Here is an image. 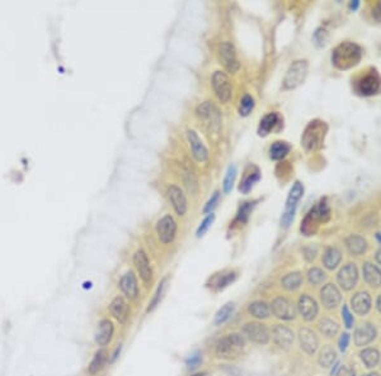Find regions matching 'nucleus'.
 <instances>
[{
	"label": "nucleus",
	"mask_w": 381,
	"mask_h": 376,
	"mask_svg": "<svg viewBox=\"0 0 381 376\" xmlns=\"http://www.w3.org/2000/svg\"><path fill=\"white\" fill-rule=\"evenodd\" d=\"M215 220V214L214 213H210V214H207V217L205 218L204 220L201 222V224H199V227L197 228V237H202V236L205 235V233L209 231V228L211 227V224L214 223Z\"/></svg>",
	"instance_id": "46"
},
{
	"label": "nucleus",
	"mask_w": 381,
	"mask_h": 376,
	"mask_svg": "<svg viewBox=\"0 0 381 376\" xmlns=\"http://www.w3.org/2000/svg\"><path fill=\"white\" fill-rule=\"evenodd\" d=\"M211 85L214 89L215 95L217 96L220 103L227 104L233 96V85L229 76L222 71H215L211 79Z\"/></svg>",
	"instance_id": "9"
},
{
	"label": "nucleus",
	"mask_w": 381,
	"mask_h": 376,
	"mask_svg": "<svg viewBox=\"0 0 381 376\" xmlns=\"http://www.w3.org/2000/svg\"><path fill=\"white\" fill-rule=\"evenodd\" d=\"M376 337V328L371 323H364L354 332V343L357 346H366Z\"/></svg>",
	"instance_id": "25"
},
{
	"label": "nucleus",
	"mask_w": 381,
	"mask_h": 376,
	"mask_svg": "<svg viewBox=\"0 0 381 376\" xmlns=\"http://www.w3.org/2000/svg\"><path fill=\"white\" fill-rule=\"evenodd\" d=\"M348 343H349V335L348 333H343L342 336H341L340 338V349L342 352H344L347 349V347H348Z\"/></svg>",
	"instance_id": "50"
},
{
	"label": "nucleus",
	"mask_w": 381,
	"mask_h": 376,
	"mask_svg": "<svg viewBox=\"0 0 381 376\" xmlns=\"http://www.w3.org/2000/svg\"><path fill=\"white\" fill-rule=\"evenodd\" d=\"M298 309L301 317H303L306 322L314 320L315 318H317L318 312H319V307H318L317 300H315L312 296L307 295V294H303V295L299 298Z\"/></svg>",
	"instance_id": "17"
},
{
	"label": "nucleus",
	"mask_w": 381,
	"mask_h": 376,
	"mask_svg": "<svg viewBox=\"0 0 381 376\" xmlns=\"http://www.w3.org/2000/svg\"><path fill=\"white\" fill-rule=\"evenodd\" d=\"M299 342H300V348L307 355H314L319 347L318 336L315 335L314 331L306 327L299 331Z\"/></svg>",
	"instance_id": "23"
},
{
	"label": "nucleus",
	"mask_w": 381,
	"mask_h": 376,
	"mask_svg": "<svg viewBox=\"0 0 381 376\" xmlns=\"http://www.w3.org/2000/svg\"><path fill=\"white\" fill-rule=\"evenodd\" d=\"M167 196L174 212L181 217H183L188 210V203L185 191L178 185H169L167 189Z\"/></svg>",
	"instance_id": "14"
},
{
	"label": "nucleus",
	"mask_w": 381,
	"mask_h": 376,
	"mask_svg": "<svg viewBox=\"0 0 381 376\" xmlns=\"http://www.w3.org/2000/svg\"><path fill=\"white\" fill-rule=\"evenodd\" d=\"M202 364V354L199 351L193 352L186 359V366L188 370H194Z\"/></svg>",
	"instance_id": "47"
},
{
	"label": "nucleus",
	"mask_w": 381,
	"mask_h": 376,
	"mask_svg": "<svg viewBox=\"0 0 381 376\" xmlns=\"http://www.w3.org/2000/svg\"><path fill=\"white\" fill-rule=\"evenodd\" d=\"M325 132H327V126L322 120H312L309 123V126L305 130L303 138H301V144L306 149H317L322 146L324 141Z\"/></svg>",
	"instance_id": "5"
},
{
	"label": "nucleus",
	"mask_w": 381,
	"mask_h": 376,
	"mask_svg": "<svg viewBox=\"0 0 381 376\" xmlns=\"http://www.w3.org/2000/svg\"><path fill=\"white\" fill-rule=\"evenodd\" d=\"M236 278H238V272L234 271V270L222 272L221 275L215 276V278L212 279V283H214L212 286H215L216 290H224L225 288H228L229 285H231V284L236 280Z\"/></svg>",
	"instance_id": "36"
},
{
	"label": "nucleus",
	"mask_w": 381,
	"mask_h": 376,
	"mask_svg": "<svg viewBox=\"0 0 381 376\" xmlns=\"http://www.w3.org/2000/svg\"><path fill=\"white\" fill-rule=\"evenodd\" d=\"M325 280V273L319 267H311L307 271V281L311 285H320Z\"/></svg>",
	"instance_id": "45"
},
{
	"label": "nucleus",
	"mask_w": 381,
	"mask_h": 376,
	"mask_svg": "<svg viewBox=\"0 0 381 376\" xmlns=\"http://www.w3.org/2000/svg\"><path fill=\"white\" fill-rule=\"evenodd\" d=\"M109 312H111L112 317L115 318L117 322H120L121 324H125L127 323L128 318H130V306L126 302V299L123 296L117 295L114 300L109 304Z\"/></svg>",
	"instance_id": "20"
},
{
	"label": "nucleus",
	"mask_w": 381,
	"mask_h": 376,
	"mask_svg": "<svg viewBox=\"0 0 381 376\" xmlns=\"http://www.w3.org/2000/svg\"><path fill=\"white\" fill-rule=\"evenodd\" d=\"M191 376H210V375H209V372H206V371H199V372H196V374H193Z\"/></svg>",
	"instance_id": "55"
},
{
	"label": "nucleus",
	"mask_w": 381,
	"mask_h": 376,
	"mask_svg": "<svg viewBox=\"0 0 381 376\" xmlns=\"http://www.w3.org/2000/svg\"><path fill=\"white\" fill-rule=\"evenodd\" d=\"M133 265L140 275L141 280L145 284H150L152 279V269L148 255L143 249H138L133 255Z\"/></svg>",
	"instance_id": "16"
},
{
	"label": "nucleus",
	"mask_w": 381,
	"mask_h": 376,
	"mask_svg": "<svg viewBox=\"0 0 381 376\" xmlns=\"http://www.w3.org/2000/svg\"><path fill=\"white\" fill-rule=\"evenodd\" d=\"M375 257H376V261L379 262V264L381 265V248L379 249V251L376 252V256H375Z\"/></svg>",
	"instance_id": "56"
},
{
	"label": "nucleus",
	"mask_w": 381,
	"mask_h": 376,
	"mask_svg": "<svg viewBox=\"0 0 381 376\" xmlns=\"http://www.w3.org/2000/svg\"><path fill=\"white\" fill-rule=\"evenodd\" d=\"M235 178H236V166L235 165H230V166L228 167L227 173H225L224 181H222V190H224V193H227V194L230 193L231 189H233Z\"/></svg>",
	"instance_id": "44"
},
{
	"label": "nucleus",
	"mask_w": 381,
	"mask_h": 376,
	"mask_svg": "<svg viewBox=\"0 0 381 376\" xmlns=\"http://www.w3.org/2000/svg\"><path fill=\"white\" fill-rule=\"evenodd\" d=\"M303 281V273L299 271H294L286 273V275L281 279V285H282V288L285 289V290L295 291L300 288Z\"/></svg>",
	"instance_id": "32"
},
{
	"label": "nucleus",
	"mask_w": 381,
	"mask_h": 376,
	"mask_svg": "<svg viewBox=\"0 0 381 376\" xmlns=\"http://www.w3.org/2000/svg\"><path fill=\"white\" fill-rule=\"evenodd\" d=\"M121 291L123 293V295L126 296L130 300H135L139 296V285H138V279L133 271H127L125 275H122L120 283H118Z\"/></svg>",
	"instance_id": "19"
},
{
	"label": "nucleus",
	"mask_w": 381,
	"mask_h": 376,
	"mask_svg": "<svg viewBox=\"0 0 381 376\" xmlns=\"http://www.w3.org/2000/svg\"><path fill=\"white\" fill-rule=\"evenodd\" d=\"M253 108H254V99L252 98L249 94L243 95V98H241L240 102H239V107H238L239 114H240L241 117H246V115L251 114Z\"/></svg>",
	"instance_id": "43"
},
{
	"label": "nucleus",
	"mask_w": 381,
	"mask_h": 376,
	"mask_svg": "<svg viewBox=\"0 0 381 376\" xmlns=\"http://www.w3.org/2000/svg\"><path fill=\"white\" fill-rule=\"evenodd\" d=\"M256 203L257 202H244V203L240 205V208H239L238 214H236L235 219H234V224H245V223L248 222L249 217H251L252 210L256 207Z\"/></svg>",
	"instance_id": "38"
},
{
	"label": "nucleus",
	"mask_w": 381,
	"mask_h": 376,
	"mask_svg": "<svg viewBox=\"0 0 381 376\" xmlns=\"http://www.w3.org/2000/svg\"><path fill=\"white\" fill-rule=\"evenodd\" d=\"M107 361H108V351H107L106 348H99L98 351L94 354L93 359H92L91 364H89L88 366L89 375L94 376L98 374V372L103 369Z\"/></svg>",
	"instance_id": "28"
},
{
	"label": "nucleus",
	"mask_w": 381,
	"mask_h": 376,
	"mask_svg": "<svg viewBox=\"0 0 381 376\" xmlns=\"http://www.w3.org/2000/svg\"><path fill=\"white\" fill-rule=\"evenodd\" d=\"M217 57L220 64L230 73H236L240 68V64L236 57V51L230 42H222L217 48Z\"/></svg>",
	"instance_id": "10"
},
{
	"label": "nucleus",
	"mask_w": 381,
	"mask_h": 376,
	"mask_svg": "<svg viewBox=\"0 0 381 376\" xmlns=\"http://www.w3.org/2000/svg\"><path fill=\"white\" fill-rule=\"evenodd\" d=\"M381 89V79L376 71H371L370 73L361 78V80L357 83V91L362 95H374L379 93Z\"/></svg>",
	"instance_id": "15"
},
{
	"label": "nucleus",
	"mask_w": 381,
	"mask_h": 376,
	"mask_svg": "<svg viewBox=\"0 0 381 376\" xmlns=\"http://www.w3.org/2000/svg\"><path fill=\"white\" fill-rule=\"evenodd\" d=\"M342 260L341 251L335 247H328L323 255V264L328 270H334Z\"/></svg>",
	"instance_id": "33"
},
{
	"label": "nucleus",
	"mask_w": 381,
	"mask_h": 376,
	"mask_svg": "<svg viewBox=\"0 0 381 376\" xmlns=\"http://www.w3.org/2000/svg\"><path fill=\"white\" fill-rule=\"evenodd\" d=\"M358 5H360L358 0H354V2H352L351 4H349V8H351V9H353V10H356L357 8H358Z\"/></svg>",
	"instance_id": "54"
},
{
	"label": "nucleus",
	"mask_w": 381,
	"mask_h": 376,
	"mask_svg": "<svg viewBox=\"0 0 381 376\" xmlns=\"http://www.w3.org/2000/svg\"><path fill=\"white\" fill-rule=\"evenodd\" d=\"M351 306L353 308L354 313L365 315L366 313H369L370 308H371V298L367 293H357L351 299Z\"/></svg>",
	"instance_id": "27"
},
{
	"label": "nucleus",
	"mask_w": 381,
	"mask_h": 376,
	"mask_svg": "<svg viewBox=\"0 0 381 376\" xmlns=\"http://www.w3.org/2000/svg\"><path fill=\"white\" fill-rule=\"evenodd\" d=\"M318 328L325 337H333L340 330V325L334 320L329 319V318H323L319 322V324H318Z\"/></svg>",
	"instance_id": "40"
},
{
	"label": "nucleus",
	"mask_w": 381,
	"mask_h": 376,
	"mask_svg": "<svg viewBox=\"0 0 381 376\" xmlns=\"http://www.w3.org/2000/svg\"><path fill=\"white\" fill-rule=\"evenodd\" d=\"M306 75L307 61H305V60H298V61L293 62L290 65V67H288V70L286 71L285 78H283V89L285 90H291V89L298 88V86H300L304 83Z\"/></svg>",
	"instance_id": "7"
},
{
	"label": "nucleus",
	"mask_w": 381,
	"mask_h": 376,
	"mask_svg": "<svg viewBox=\"0 0 381 376\" xmlns=\"http://www.w3.org/2000/svg\"><path fill=\"white\" fill-rule=\"evenodd\" d=\"M361 360L367 367H374L379 364L380 354L375 348H366L361 352Z\"/></svg>",
	"instance_id": "42"
},
{
	"label": "nucleus",
	"mask_w": 381,
	"mask_h": 376,
	"mask_svg": "<svg viewBox=\"0 0 381 376\" xmlns=\"http://www.w3.org/2000/svg\"><path fill=\"white\" fill-rule=\"evenodd\" d=\"M271 313H273L275 317L282 320H291L295 318L296 309L294 304L285 296H276L270 304Z\"/></svg>",
	"instance_id": "12"
},
{
	"label": "nucleus",
	"mask_w": 381,
	"mask_h": 376,
	"mask_svg": "<svg viewBox=\"0 0 381 376\" xmlns=\"http://www.w3.org/2000/svg\"><path fill=\"white\" fill-rule=\"evenodd\" d=\"M246 347V340L241 333H228L215 344V356L219 360H235L243 355Z\"/></svg>",
	"instance_id": "1"
},
{
	"label": "nucleus",
	"mask_w": 381,
	"mask_h": 376,
	"mask_svg": "<svg viewBox=\"0 0 381 376\" xmlns=\"http://www.w3.org/2000/svg\"><path fill=\"white\" fill-rule=\"evenodd\" d=\"M234 310H235V304L230 303V302L225 304V306H222L219 310H217L216 314H215L214 324L216 325V327H219V325H222L224 323H227L231 318V315H233Z\"/></svg>",
	"instance_id": "37"
},
{
	"label": "nucleus",
	"mask_w": 381,
	"mask_h": 376,
	"mask_svg": "<svg viewBox=\"0 0 381 376\" xmlns=\"http://www.w3.org/2000/svg\"><path fill=\"white\" fill-rule=\"evenodd\" d=\"M330 209L328 207L327 200L322 199V200L315 205L311 210L306 214L304 218L303 223H301V233L305 236H312L318 230V225L322 222H327L329 218Z\"/></svg>",
	"instance_id": "4"
},
{
	"label": "nucleus",
	"mask_w": 381,
	"mask_h": 376,
	"mask_svg": "<svg viewBox=\"0 0 381 376\" xmlns=\"http://www.w3.org/2000/svg\"><path fill=\"white\" fill-rule=\"evenodd\" d=\"M372 17L375 18V20L381 22V2L376 3L372 8Z\"/></svg>",
	"instance_id": "51"
},
{
	"label": "nucleus",
	"mask_w": 381,
	"mask_h": 376,
	"mask_svg": "<svg viewBox=\"0 0 381 376\" xmlns=\"http://www.w3.org/2000/svg\"><path fill=\"white\" fill-rule=\"evenodd\" d=\"M337 376H354V371L353 369L348 366H341L337 372Z\"/></svg>",
	"instance_id": "52"
},
{
	"label": "nucleus",
	"mask_w": 381,
	"mask_h": 376,
	"mask_svg": "<svg viewBox=\"0 0 381 376\" xmlns=\"http://www.w3.org/2000/svg\"><path fill=\"white\" fill-rule=\"evenodd\" d=\"M115 333V325L111 319L108 318H103L101 322L98 323V328L96 332V342L98 346H107L109 342L112 341Z\"/></svg>",
	"instance_id": "24"
},
{
	"label": "nucleus",
	"mask_w": 381,
	"mask_h": 376,
	"mask_svg": "<svg viewBox=\"0 0 381 376\" xmlns=\"http://www.w3.org/2000/svg\"><path fill=\"white\" fill-rule=\"evenodd\" d=\"M362 57V49L358 44L343 42L338 44L332 54V62L340 70H348L356 66Z\"/></svg>",
	"instance_id": "2"
},
{
	"label": "nucleus",
	"mask_w": 381,
	"mask_h": 376,
	"mask_svg": "<svg viewBox=\"0 0 381 376\" xmlns=\"http://www.w3.org/2000/svg\"><path fill=\"white\" fill-rule=\"evenodd\" d=\"M246 313L256 319H267L271 317V307L264 300H253L246 306Z\"/></svg>",
	"instance_id": "26"
},
{
	"label": "nucleus",
	"mask_w": 381,
	"mask_h": 376,
	"mask_svg": "<svg viewBox=\"0 0 381 376\" xmlns=\"http://www.w3.org/2000/svg\"><path fill=\"white\" fill-rule=\"evenodd\" d=\"M357 279H358V271H357V267L354 264L344 265L337 275L338 284L344 290L353 289V286L357 283Z\"/></svg>",
	"instance_id": "21"
},
{
	"label": "nucleus",
	"mask_w": 381,
	"mask_h": 376,
	"mask_svg": "<svg viewBox=\"0 0 381 376\" xmlns=\"http://www.w3.org/2000/svg\"><path fill=\"white\" fill-rule=\"evenodd\" d=\"M167 284H168V278H164L162 281H160L159 286H158L156 290H155L154 296H152L151 300L149 302V306H148V309H146V312L150 313L155 309V308L159 306L160 302H162V299H163V296H164L165 289H167Z\"/></svg>",
	"instance_id": "39"
},
{
	"label": "nucleus",
	"mask_w": 381,
	"mask_h": 376,
	"mask_svg": "<svg viewBox=\"0 0 381 376\" xmlns=\"http://www.w3.org/2000/svg\"><path fill=\"white\" fill-rule=\"evenodd\" d=\"M304 194V186L300 181H295V184L291 188L290 193H288L287 200H286V207L285 212H283L282 218H281V225L283 228H288L293 223L294 217H295L296 207L298 203L300 202V199L303 198Z\"/></svg>",
	"instance_id": "6"
},
{
	"label": "nucleus",
	"mask_w": 381,
	"mask_h": 376,
	"mask_svg": "<svg viewBox=\"0 0 381 376\" xmlns=\"http://www.w3.org/2000/svg\"><path fill=\"white\" fill-rule=\"evenodd\" d=\"M272 340L278 347L287 349L294 343V332L283 324H275L272 328Z\"/></svg>",
	"instance_id": "22"
},
{
	"label": "nucleus",
	"mask_w": 381,
	"mask_h": 376,
	"mask_svg": "<svg viewBox=\"0 0 381 376\" xmlns=\"http://www.w3.org/2000/svg\"><path fill=\"white\" fill-rule=\"evenodd\" d=\"M320 300L327 309H334L341 304L342 295L334 284H327L320 290Z\"/></svg>",
	"instance_id": "18"
},
{
	"label": "nucleus",
	"mask_w": 381,
	"mask_h": 376,
	"mask_svg": "<svg viewBox=\"0 0 381 376\" xmlns=\"http://www.w3.org/2000/svg\"><path fill=\"white\" fill-rule=\"evenodd\" d=\"M364 376H379V374H377V372H371V374H367V375H364Z\"/></svg>",
	"instance_id": "58"
},
{
	"label": "nucleus",
	"mask_w": 381,
	"mask_h": 376,
	"mask_svg": "<svg viewBox=\"0 0 381 376\" xmlns=\"http://www.w3.org/2000/svg\"><path fill=\"white\" fill-rule=\"evenodd\" d=\"M281 118L278 115V113H268V114L264 115L263 118L259 122V127H258V135L262 137H266L267 135H270L273 130H275L276 126L280 123Z\"/></svg>",
	"instance_id": "29"
},
{
	"label": "nucleus",
	"mask_w": 381,
	"mask_h": 376,
	"mask_svg": "<svg viewBox=\"0 0 381 376\" xmlns=\"http://www.w3.org/2000/svg\"><path fill=\"white\" fill-rule=\"evenodd\" d=\"M290 149L291 146L287 142L276 141L270 147V157L272 160H275V161H278V160H282L283 157L287 156Z\"/></svg>",
	"instance_id": "35"
},
{
	"label": "nucleus",
	"mask_w": 381,
	"mask_h": 376,
	"mask_svg": "<svg viewBox=\"0 0 381 376\" xmlns=\"http://www.w3.org/2000/svg\"><path fill=\"white\" fill-rule=\"evenodd\" d=\"M376 306H377V309H379V310H380V312H381V294H380V295H379V298H377Z\"/></svg>",
	"instance_id": "57"
},
{
	"label": "nucleus",
	"mask_w": 381,
	"mask_h": 376,
	"mask_svg": "<svg viewBox=\"0 0 381 376\" xmlns=\"http://www.w3.org/2000/svg\"><path fill=\"white\" fill-rule=\"evenodd\" d=\"M342 318H343L344 325H346L347 328H351L352 325H353V322H354L353 315L351 314V312H349L347 306H343L342 308Z\"/></svg>",
	"instance_id": "48"
},
{
	"label": "nucleus",
	"mask_w": 381,
	"mask_h": 376,
	"mask_svg": "<svg viewBox=\"0 0 381 376\" xmlns=\"http://www.w3.org/2000/svg\"><path fill=\"white\" fill-rule=\"evenodd\" d=\"M376 238H377V241H379L380 243H381V232L377 233V235H376Z\"/></svg>",
	"instance_id": "59"
},
{
	"label": "nucleus",
	"mask_w": 381,
	"mask_h": 376,
	"mask_svg": "<svg viewBox=\"0 0 381 376\" xmlns=\"http://www.w3.org/2000/svg\"><path fill=\"white\" fill-rule=\"evenodd\" d=\"M156 236L163 244H170L177 236V222L170 214L160 218L156 223Z\"/></svg>",
	"instance_id": "11"
},
{
	"label": "nucleus",
	"mask_w": 381,
	"mask_h": 376,
	"mask_svg": "<svg viewBox=\"0 0 381 376\" xmlns=\"http://www.w3.org/2000/svg\"><path fill=\"white\" fill-rule=\"evenodd\" d=\"M362 271H364L365 280L369 285L375 286V288L381 285V270L376 265L371 264V262H366L362 267Z\"/></svg>",
	"instance_id": "31"
},
{
	"label": "nucleus",
	"mask_w": 381,
	"mask_h": 376,
	"mask_svg": "<svg viewBox=\"0 0 381 376\" xmlns=\"http://www.w3.org/2000/svg\"><path fill=\"white\" fill-rule=\"evenodd\" d=\"M196 115L209 135L217 136L221 130L222 117L219 108L212 102H205L196 109Z\"/></svg>",
	"instance_id": "3"
},
{
	"label": "nucleus",
	"mask_w": 381,
	"mask_h": 376,
	"mask_svg": "<svg viewBox=\"0 0 381 376\" xmlns=\"http://www.w3.org/2000/svg\"><path fill=\"white\" fill-rule=\"evenodd\" d=\"M121 349H122V346H121V344H120V346H118L117 348L115 349L114 354L111 355V359H109V364H114L116 360L118 359V356H120V354H121Z\"/></svg>",
	"instance_id": "53"
},
{
	"label": "nucleus",
	"mask_w": 381,
	"mask_h": 376,
	"mask_svg": "<svg viewBox=\"0 0 381 376\" xmlns=\"http://www.w3.org/2000/svg\"><path fill=\"white\" fill-rule=\"evenodd\" d=\"M241 335L252 343L264 346L270 342L271 333L266 324L261 322H246L241 325Z\"/></svg>",
	"instance_id": "8"
},
{
	"label": "nucleus",
	"mask_w": 381,
	"mask_h": 376,
	"mask_svg": "<svg viewBox=\"0 0 381 376\" xmlns=\"http://www.w3.org/2000/svg\"><path fill=\"white\" fill-rule=\"evenodd\" d=\"M335 361V351L333 349V347L330 344L323 347V349L320 351L319 355V364L323 367H329L332 366L333 362Z\"/></svg>",
	"instance_id": "41"
},
{
	"label": "nucleus",
	"mask_w": 381,
	"mask_h": 376,
	"mask_svg": "<svg viewBox=\"0 0 381 376\" xmlns=\"http://www.w3.org/2000/svg\"><path fill=\"white\" fill-rule=\"evenodd\" d=\"M186 137H187L188 144H190V149L191 154L193 156V159L196 160L197 162L202 164V162H206L209 160V149H207L206 144L202 142V139L199 138V136L197 135L194 131L188 130L186 132Z\"/></svg>",
	"instance_id": "13"
},
{
	"label": "nucleus",
	"mask_w": 381,
	"mask_h": 376,
	"mask_svg": "<svg viewBox=\"0 0 381 376\" xmlns=\"http://www.w3.org/2000/svg\"><path fill=\"white\" fill-rule=\"evenodd\" d=\"M259 179H261L259 170L256 166H252L251 171H245V175H244L243 180L240 181V185H239V190L243 194H248L253 189L254 184L259 181Z\"/></svg>",
	"instance_id": "30"
},
{
	"label": "nucleus",
	"mask_w": 381,
	"mask_h": 376,
	"mask_svg": "<svg viewBox=\"0 0 381 376\" xmlns=\"http://www.w3.org/2000/svg\"><path fill=\"white\" fill-rule=\"evenodd\" d=\"M219 196H220L219 191H215L214 195L211 196V199H210V200L207 202V204L205 205V208H204V212L205 213H209V214H210V213H211V210L214 209L215 207H216L217 202H219Z\"/></svg>",
	"instance_id": "49"
},
{
	"label": "nucleus",
	"mask_w": 381,
	"mask_h": 376,
	"mask_svg": "<svg viewBox=\"0 0 381 376\" xmlns=\"http://www.w3.org/2000/svg\"><path fill=\"white\" fill-rule=\"evenodd\" d=\"M346 247L352 255H362L367 248V243L364 237L357 235H351L346 239Z\"/></svg>",
	"instance_id": "34"
}]
</instances>
